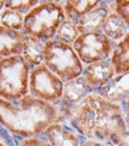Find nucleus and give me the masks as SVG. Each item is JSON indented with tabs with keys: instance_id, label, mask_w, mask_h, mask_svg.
I'll use <instances>...</instances> for the list:
<instances>
[{
	"instance_id": "f257e3e1",
	"label": "nucleus",
	"mask_w": 129,
	"mask_h": 146,
	"mask_svg": "<svg viewBox=\"0 0 129 146\" xmlns=\"http://www.w3.org/2000/svg\"><path fill=\"white\" fill-rule=\"evenodd\" d=\"M68 123L80 137L109 144H114L129 129L122 106L96 92L90 94L80 102Z\"/></svg>"
},
{
	"instance_id": "f03ea898",
	"label": "nucleus",
	"mask_w": 129,
	"mask_h": 146,
	"mask_svg": "<svg viewBox=\"0 0 129 146\" xmlns=\"http://www.w3.org/2000/svg\"><path fill=\"white\" fill-rule=\"evenodd\" d=\"M59 123L56 106L26 95L15 103L0 98V126L16 138H36Z\"/></svg>"
},
{
	"instance_id": "7ed1b4c3",
	"label": "nucleus",
	"mask_w": 129,
	"mask_h": 146,
	"mask_svg": "<svg viewBox=\"0 0 129 146\" xmlns=\"http://www.w3.org/2000/svg\"><path fill=\"white\" fill-rule=\"evenodd\" d=\"M65 11L61 3H38L24 17L23 33L44 42L55 38L60 24L65 21Z\"/></svg>"
},
{
	"instance_id": "20e7f679",
	"label": "nucleus",
	"mask_w": 129,
	"mask_h": 146,
	"mask_svg": "<svg viewBox=\"0 0 129 146\" xmlns=\"http://www.w3.org/2000/svg\"><path fill=\"white\" fill-rule=\"evenodd\" d=\"M30 70L22 55L0 60V98L15 103L29 95Z\"/></svg>"
},
{
	"instance_id": "39448f33",
	"label": "nucleus",
	"mask_w": 129,
	"mask_h": 146,
	"mask_svg": "<svg viewBox=\"0 0 129 146\" xmlns=\"http://www.w3.org/2000/svg\"><path fill=\"white\" fill-rule=\"evenodd\" d=\"M43 65L64 83L81 77L84 72V65L73 49V46L56 40L46 42Z\"/></svg>"
},
{
	"instance_id": "423d86ee",
	"label": "nucleus",
	"mask_w": 129,
	"mask_h": 146,
	"mask_svg": "<svg viewBox=\"0 0 129 146\" xmlns=\"http://www.w3.org/2000/svg\"><path fill=\"white\" fill-rule=\"evenodd\" d=\"M117 43L109 40L102 31L80 34L73 43L78 58L83 65H91L93 62L109 60Z\"/></svg>"
},
{
	"instance_id": "0eeeda50",
	"label": "nucleus",
	"mask_w": 129,
	"mask_h": 146,
	"mask_svg": "<svg viewBox=\"0 0 129 146\" xmlns=\"http://www.w3.org/2000/svg\"><path fill=\"white\" fill-rule=\"evenodd\" d=\"M65 83L44 65L30 70L29 95L37 100L56 106L64 95Z\"/></svg>"
},
{
	"instance_id": "6e6552de",
	"label": "nucleus",
	"mask_w": 129,
	"mask_h": 146,
	"mask_svg": "<svg viewBox=\"0 0 129 146\" xmlns=\"http://www.w3.org/2000/svg\"><path fill=\"white\" fill-rule=\"evenodd\" d=\"M95 90L86 83V80L79 77L74 80L67 82L64 85V95L56 104L59 113V123H64L68 121L72 116L75 108L80 104V102L90 94H93Z\"/></svg>"
},
{
	"instance_id": "1a4fd4ad",
	"label": "nucleus",
	"mask_w": 129,
	"mask_h": 146,
	"mask_svg": "<svg viewBox=\"0 0 129 146\" xmlns=\"http://www.w3.org/2000/svg\"><path fill=\"white\" fill-rule=\"evenodd\" d=\"M115 76L116 72L110 59L85 66L83 72V78L95 91L105 86Z\"/></svg>"
},
{
	"instance_id": "9d476101",
	"label": "nucleus",
	"mask_w": 129,
	"mask_h": 146,
	"mask_svg": "<svg viewBox=\"0 0 129 146\" xmlns=\"http://www.w3.org/2000/svg\"><path fill=\"white\" fill-rule=\"evenodd\" d=\"M95 92L114 103L123 106L129 98V72L116 74L105 86L97 89Z\"/></svg>"
},
{
	"instance_id": "9b49d317",
	"label": "nucleus",
	"mask_w": 129,
	"mask_h": 146,
	"mask_svg": "<svg viewBox=\"0 0 129 146\" xmlns=\"http://www.w3.org/2000/svg\"><path fill=\"white\" fill-rule=\"evenodd\" d=\"M110 12H111V3L101 1L96 9L74 22L79 30V34L102 31L103 23Z\"/></svg>"
},
{
	"instance_id": "f8f14e48",
	"label": "nucleus",
	"mask_w": 129,
	"mask_h": 146,
	"mask_svg": "<svg viewBox=\"0 0 129 146\" xmlns=\"http://www.w3.org/2000/svg\"><path fill=\"white\" fill-rule=\"evenodd\" d=\"M26 35L0 24V59L22 55Z\"/></svg>"
},
{
	"instance_id": "ddd939ff",
	"label": "nucleus",
	"mask_w": 129,
	"mask_h": 146,
	"mask_svg": "<svg viewBox=\"0 0 129 146\" xmlns=\"http://www.w3.org/2000/svg\"><path fill=\"white\" fill-rule=\"evenodd\" d=\"M52 146H80V135L65 123H54L43 133Z\"/></svg>"
},
{
	"instance_id": "4468645a",
	"label": "nucleus",
	"mask_w": 129,
	"mask_h": 146,
	"mask_svg": "<svg viewBox=\"0 0 129 146\" xmlns=\"http://www.w3.org/2000/svg\"><path fill=\"white\" fill-rule=\"evenodd\" d=\"M44 48H46L44 41L26 35V38H25L24 47H23V52H22V56L26 61V64L30 66V68L43 65Z\"/></svg>"
},
{
	"instance_id": "2eb2a0df",
	"label": "nucleus",
	"mask_w": 129,
	"mask_h": 146,
	"mask_svg": "<svg viewBox=\"0 0 129 146\" xmlns=\"http://www.w3.org/2000/svg\"><path fill=\"white\" fill-rule=\"evenodd\" d=\"M102 33L109 40H111L115 43H118L129 33V27L126 24V22L121 16H118L116 12L111 11L103 23Z\"/></svg>"
},
{
	"instance_id": "dca6fc26",
	"label": "nucleus",
	"mask_w": 129,
	"mask_h": 146,
	"mask_svg": "<svg viewBox=\"0 0 129 146\" xmlns=\"http://www.w3.org/2000/svg\"><path fill=\"white\" fill-rule=\"evenodd\" d=\"M99 0H74L61 3L67 19L77 22L99 5Z\"/></svg>"
},
{
	"instance_id": "f3484780",
	"label": "nucleus",
	"mask_w": 129,
	"mask_h": 146,
	"mask_svg": "<svg viewBox=\"0 0 129 146\" xmlns=\"http://www.w3.org/2000/svg\"><path fill=\"white\" fill-rule=\"evenodd\" d=\"M110 61L114 66L116 74L129 72V33L116 44Z\"/></svg>"
},
{
	"instance_id": "a211bd4d",
	"label": "nucleus",
	"mask_w": 129,
	"mask_h": 146,
	"mask_svg": "<svg viewBox=\"0 0 129 146\" xmlns=\"http://www.w3.org/2000/svg\"><path fill=\"white\" fill-rule=\"evenodd\" d=\"M79 35L80 34H79V30L75 25V23L73 21H71V19L65 18V21L60 24L54 40L72 46L73 43H74V41L78 38Z\"/></svg>"
},
{
	"instance_id": "6ab92c4d",
	"label": "nucleus",
	"mask_w": 129,
	"mask_h": 146,
	"mask_svg": "<svg viewBox=\"0 0 129 146\" xmlns=\"http://www.w3.org/2000/svg\"><path fill=\"white\" fill-rule=\"evenodd\" d=\"M24 15L19 13L17 11L4 9L0 13V24L9 29L17 30V31H23L24 25Z\"/></svg>"
},
{
	"instance_id": "aec40b11",
	"label": "nucleus",
	"mask_w": 129,
	"mask_h": 146,
	"mask_svg": "<svg viewBox=\"0 0 129 146\" xmlns=\"http://www.w3.org/2000/svg\"><path fill=\"white\" fill-rule=\"evenodd\" d=\"M36 5H38V1H13V0H9V1H5V9H10L17 11L19 13L25 16L28 12L31 11Z\"/></svg>"
},
{
	"instance_id": "412c9836",
	"label": "nucleus",
	"mask_w": 129,
	"mask_h": 146,
	"mask_svg": "<svg viewBox=\"0 0 129 146\" xmlns=\"http://www.w3.org/2000/svg\"><path fill=\"white\" fill-rule=\"evenodd\" d=\"M111 11L116 12L118 16H121L126 22V24L129 27V0L111 1Z\"/></svg>"
},
{
	"instance_id": "4be33fe9",
	"label": "nucleus",
	"mask_w": 129,
	"mask_h": 146,
	"mask_svg": "<svg viewBox=\"0 0 129 146\" xmlns=\"http://www.w3.org/2000/svg\"><path fill=\"white\" fill-rule=\"evenodd\" d=\"M19 146H52V144L44 138H29V139H23L19 143Z\"/></svg>"
},
{
	"instance_id": "5701e85b",
	"label": "nucleus",
	"mask_w": 129,
	"mask_h": 146,
	"mask_svg": "<svg viewBox=\"0 0 129 146\" xmlns=\"http://www.w3.org/2000/svg\"><path fill=\"white\" fill-rule=\"evenodd\" d=\"M112 145L114 146H129V129L124 132L123 134H121Z\"/></svg>"
},
{
	"instance_id": "b1692460",
	"label": "nucleus",
	"mask_w": 129,
	"mask_h": 146,
	"mask_svg": "<svg viewBox=\"0 0 129 146\" xmlns=\"http://www.w3.org/2000/svg\"><path fill=\"white\" fill-rule=\"evenodd\" d=\"M80 146H114L112 144H109V143H102V141H96V140H83Z\"/></svg>"
},
{
	"instance_id": "393cba45",
	"label": "nucleus",
	"mask_w": 129,
	"mask_h": 146,
	"mask_svg": "<svg viewBox=\"0 0 129 146\" xmlns=\"http://www.w3.org/2000/svg\"><path fill=\"white\" fill-rule=\"evenodd\" d=\"M122 108H123V111H124V116H126L127 125H128V127H129V98L127 100V102L124 103V104L122 106Z\"/></svg>"
},
{
	"instance_id": "a878e982",
	"label": "nucleus",
	"mask_w": 129,
	"mask_h": 146,
	"mask_svg": "<svg viewBox=\"0 0 129 146\" xmlns=\"http://www.w3.org/2000/svg\"><path fill=\"white\" fill-rule=\"evenodd\" d=\"M4 9H5V1H0V13H1Z\"/></svg>"
},
{
	"instance_id": "bb28decb",
	"label": "nucleus",
	"mask_w": 129,
	"mask_h": 146,
	"mask_svg": "<svg viewBox=\"0 0 129 146\" xmlns=\"http://www.w3.org/2000/svg\"><path fill=\"white\" fill-rule=\"evenodd\" d=\"M0 146H6V145H5L4 143H1V141H0Z\"/></svg>"
},
{
	"instance_id": "cd10ccee",
	"label": "nucleus",
	"mask_w": 129,
	"mask_h": 146,
	"mask_svg": "<svg viewBox=\"0 0 129 146\" xmlns=\"http://www.w3.org/2000/svg\"><path fill=\"white\" fill-rule=\"evenodd\" d=\"M0 60H1V59H0Z\"/></svg>"
}]
</instances>
